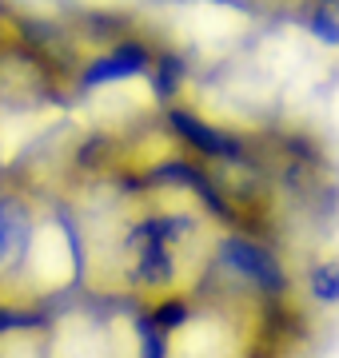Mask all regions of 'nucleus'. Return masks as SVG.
<instances>
[{
    "label": "nucleus",
    "instance_id": "obj_2",
    "mask_svg": "<svg viewBox=\"0 0 339 358\" xmlns=\"http://www.w3.org/2000/svg\"><path fill=\"white\" fill-rule=\"evenodd\" d=\"M20 243H25V215L0 203V263H8L20 251Z\"/></svg>",
    "mask_w": 339,
    "mask_h": 358
},
{
    "label": "nucleus",
    "instance_id": "obj_1",
    "mask_svg": "<svg viewBox=\"0 0 339 358\" xmlns=\"http://www.w3.org/2000/svg\"><path fill=\"white\" fill-rule=\"evenodd\" d=\"M228 259H232L235 267L244 271V275H251V279H263V282H279V271H275V263L263 251H256L251 243H232L228 247Z\"/></svg>",
    "mask_w": 339,
    "mask_h": 358
},
{
    "label": "nucleus",
    "instance_id": "obj_4",
    "mask_svg": "<svg viewBox=\"0 0 339 358\" xmlns=\"http://www.w3.org/2000/svg\"><path fill=\"white\" fill-rule=\"evenodd\" d=\"M319 303H339V267H319L312 279Z\"/></svg>",
    "mask_w": 339,
    "mask_h": 358
},
{
    "label": "nucleus",
    "instance_id": "obj_3",
    "mask_svg": "<svg viewBox=\"0 0 339 358\" xmlns=\"http://www.w3.org/2000/svg\"><path fill=\"white\" fill-rule=\"evenodd\" d=\"M136 68H140V52H116V56H112V60H104V64H96L88 72L92 76V84H104L108 76H128V72H136Z\"/></svg>",
    "mask_w": 339,
    "mask_h": 358
}]
</instances>
